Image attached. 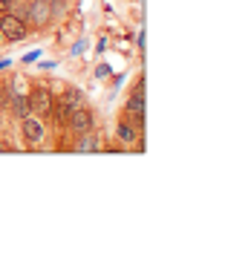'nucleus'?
Returning <instances> with one entry per match:
<instances>
[{"label": "nucleus", "mask_w": 251, "mask_h": 254, "mask_svg": "<svg viewBox=\"0 0 251 254\" xmlns=\"http://www.w3.org/2000/svg\"><path fill=\"white\" fill-rule=\"evenodd\" d=\"M81 107H84V93H81V90H66V93L55 101V107H52V116H49V119H52L58 127H66L69 116H72L75 110H81Z\"/></svg>", "instance_id": "1"}, {"label": "nucleus", "mask_w": 251, "mask_h": 254, "mask_svg": "<svg viewBox=\"0 0 251 254\" xmlns=\"http://www.w3.org/2000/svg\"><path fill=\"white\" fill-rule=\"evenodd\" d=\"M29 95V110L35 113V116H41V119H49L52 116V107H55V93L49 90V87H35Z\"/></svg>", "instance_id": "2"}, {"label": "nucleus", "mask_w": 251, "mask_h": 254, "mask_svg": "<svg viewBox=\"0 0 251 254\" xmlns=\"http://www.w3.org/2000/svg\"><path fill=\"white\" fill-rule=\"evenodd\" d=\"M0 35H3V41H23L29 35V26L15 12H3L0 15Z\"/></svg>", "instance_id": "3"}, {"label": "nucleus", "mask_w": 251, "mask_h": 254, "mask_svg": "<svg viewBox=\"0 0 251 254\" xmlns=\"http://www.w3.org/2000/svg\"><path fill=\"white\" fill-rule=\"evenodd\" d=\"M125 113H127V119L141 130V125H144V87H141V81L133 87V93H130V98L125 104Z\"/></svg>", "instance_id": "4"}, {"label": "nucleus", "mask_w": 251, "mask_h": 254, "mask_svg": "<svg viewBox=\"0 0 251 254\" xmlns=\"http://www.w3.org/2000/svg\"><path fill=\"white\" fill-rule=\"evenodd\" d=\"M23 125H20V130H23V139L29 144H41L44 142V125H41V119H32V113L26 116V119H20Z\"/></svg>", "instance_id": "5"}, {"label": "nucleus", "mask_w": 251, "mask_h": 254, "mask_svg": "<svg viewBox=\"0 0 251 254\" xmlns=\"http://www.w3.org/2000/svg\"><path fill=\"white\" fill-rule=\"evenodd\" d=\"M93 125H95V119H93V113L87 110V107L75 110L72 116H69V122H66V127H72L75 133H87V130H93Z\"/></svg>", "instance_id": "6"}, {"label": "nucleus", "mask_w": 251, "mask_h": 254, "mask_svg": "<svg viewBox=\"0 0 251 254\" xmlns=\"http://www.w3.org/2000/svg\"><path fill=\"white\" fill-rule=\"evenodd\" d=\"M75 150H78V153H98V150H101V139L95 136L93 130H87V133H81L78 136Z\"/></svg>", "instance_id": "7"}, {"label": "nucleus", "mask_w": 251, "mask_h": 254, "mask_svg": "<svg viewBox=\"0 0 251 254\" xmlns=\"http://www.w3.org/2000/svg\"><path fill=\"white\" fill-rule=\"evenodd\" d=\"M116 136H119V142L133 144V142H139V127L133 125L130 119H122V122H119V127H116Z\"/></svg>", "instance_id": "8"}, {"label": "nucleus", "mask_w": 251, "mask_h": 254, "mask_svg": "<svg viewBox=\"0 0 251 254\" xmlns=\"http://www.w3.org/2000/svg\"><path fill=\"white\" fill-rule=\"evenodd\" d=\"M49 3H41V0H32V9H29V17L35 26H47L49 23Z\"/></svg>", "instance_id": "9"}, {"label": "nucleus", "mask_w": 251, "mask_h": 254, "mask_svg": "<svg viewBox=\"0 0 251 254\" xmlns=\"http://www.w3.org/2000/svg\"><path fill=\"white\" fill-rule=\"evenodd\" d=\"M9 101H12V110H15L17 119H26V116L32 113L29 110V95H26V93H15Z\"/></svg>", "instance_id": "10"}, {"label": "nucleus", "mask_w": 251, "mask_h": 254, "mask_svg": "<svg viewBox=\"0 0 251 254\" xmlns=\"http://www.w3.org/2000/svg\"><path fill=\"white\" fill-rule=\"evenodd\" d=\"M35 61H41V49H32V52L23 55V64H35Z\"/></svg>", "instance_id": "11"}, {"label": "nucleus", "mask_w": 251, "mask_h": 254, "mask_svg": "<svg viewBox=\"0 0 251 254\" xmlns=\"http://www.w3.org/2000/svg\"><path fill=\"white\" fill-rule=\"evenodd\" d=\"M15 9V0H0V15L3 12H12Z\"/></svg>", "instance_id": "12"}, {"label": "nucleus", "mask_w": 251, "mask_h": 254, "mask_svg": "<svg viewBox=\"0 0 251 254\" xmlns=\"http://www.w3.org/2000/svg\"><path fill=\"white\" fill-rule=\"evenodd\" d=\"M95 75H98V78H104V75H110V66H107V64H101V66H98V72H95Z\"/></svg>", "instance_id": "13"}, {"label": "nucleus", "mask_w": 251, "mask_h": 254, "mask_svg": "<svg viewBox=\"0 0 251 254\" xmlns=\"http://www.w3.org/2000/svg\"><path fill=\"white\" fill-rule=\"evenodd\" d=\"M84 47H87V41H78V44L72 47V55H81V52H84Z\"/></svg>", "instance_id": "14"}, {"label": "nucleus", "mask_w": 251, "mask_h": 254, "mask_svg": "<svg viewBox=\"0 0 251 254\" xmlns=\"http://www.w3.org/2000/svg\"><path fill=\"white\" fill-rule=\"evenodd\" d=\"M41 69H55V61H41Z\"/></svg>", "instance_id": "15"}, {"label": "nucleus", "mask_w": 251, "mask_h": 254, "mask_svg": "<svg viewBox=\"0 0 251 254\" xmlns=\"http://www.w3.org/2000/svg\"><path fill=\"white\" fill-rule=\"evenodd\" d=\"M9 64H12L9 58H6V61H0V69H9Z\"/></svg>", "instance_id": "16"}, {"label": "nucleus", "mask_w": 251, "mask_h": 254, "mask_svg": "<svg viewBox=\"0 0 251 254\" xmlns=\"http://www.w3.org/2000/svg\"><path fill=\"white\" fill-rule=\"evenodd\" d=\"M0 44H3V35H0Z\"/></svg>", "instance_id": "17"}, {"label": "nucleus", "mask_w": 251, "mask_h": 254, "mask_svg": "<svg viewBox=\"0 0 251 254\" xmlns=\"http://www.w3.org/2000/svg\"><path fill=\"white\" fill-rule=\"evenodd\" d=\"M41 3H49V0H41Z\"/></svg>", "instance_id": "18"}]
</instances>
